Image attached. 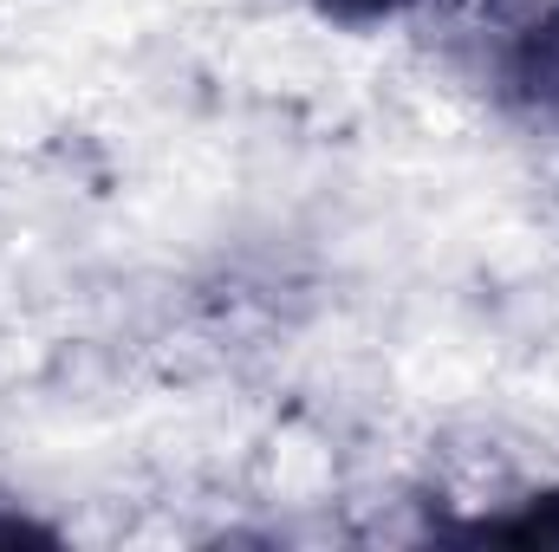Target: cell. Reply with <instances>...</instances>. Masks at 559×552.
<instances>
[{
	"instance_id": "3",
	"label": "cell",
	"mask_w": 559,
	"mask_h": 552,
	"mask_svg": "<svg viewBox=\"0 0 559 552\" xmlns=\"http://www.w3.org/2000/svg\"><path fill=\"white\" fill-rule=\"evenodd\" d=\"M423 0H319V13L345 20V26H365V20H391V13H411Z\"/></svg>"
},
{
	"instance_id": "2",
	"label": "cell",
	"mask_w": 559,
	"mask_h": 552,
	"mask_svg": "<svg viewBox=\"0 0 559 552\" xmlns=\"http://www.w3.org/2000/svg\"><path fill=\"white\" fill-rule=\"evenodd\" d=\"M481 533H495V540H521V547H559V488L554 494H534L521 514H508V520H488Z\"/></svg>"
},
{
	"instance_id": "1",
	"label": "cell",
	"mask_w": 559,
	"mask_h": 552,
	"mask_svg": "<svg viewBox=\"0 0 559 552\" xmlns=\"http://www.w3.org/2000/svg\"><path fill=\"white\" fill-rule=\"evenodd\" d=\"M501 85H508L527 111H540V118L559 124V0L527 13V26H521L514 46H508Z\"/></svg>"
}]
</instances>
